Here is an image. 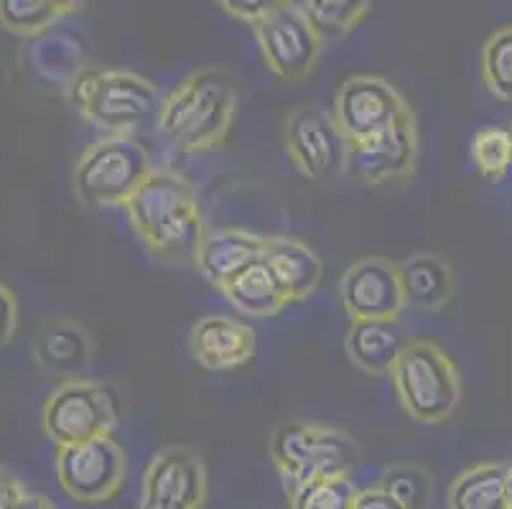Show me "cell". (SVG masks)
I'll return each instance as SVG.
<instances>
[{
  "label": "cell",
  "mask_w": 512,
  "mask_h": 509,
  "mask_svg": "<svg viewBox=\"0 0 512 509\" xmlns=\"http://www.w3.org/2000/svg\"><path fill=\"white\" fill-rule=\"evenodd\" d=\"M469 156L479 174L487 181H502L512 168V133L510 128L487 125L479 128L469 146Z\"/></svg>",
  "instance_id": "27"
},
{
  "label": "cell",
  "mask_w": 512,
  "mask_h": 509,
  "mask_svg": "<svg viewBox=\"0 0 512 509\" xmlns=\"http://www.w3.org/2000/svg\"><path fill=\"white\" fill-rule=\"evenodd\" d=\"M283 146L288 161L309 181H329L344 171L347 143L321 107H293L283 123Z\"/></svg>",
  "instance_id": "11"
},
{
  "label": "cell",
  "mask_w": 512,
  "mask_h": 509,
  "mask_svg": "<svg viewBox=\"0 0 512 509\" xmlns=\"http://www.w3.org/2000/svg\"><path fill=\"white\" fill-rule=\"evenodd\" d=\"M349 509H406L403 504L395 502L388 492H383L380 487L372 489H357L355 502Z\"/></svg>",
  "instance_id": "33"
},
{
  "label": "cell",
  "mask_w": 512,
  "mask_h": 509,
  "mask_svg": "<svg viewBox=\"0 0 512 509\" xmlns=\"http://www.w3.org/2000/svg\"><path fill=\"white\" fill-rule=\"evenodd\" d=\"M220 8L235 21L248 23L250 28H255L271 16V11L276 8V0H225V3H220Z\"/></svg>",
  "instance_id": "30"
},
{
  "label": "cell",
  "mask_w": 512,
  "mask_h": 509,
  "mask_svg": "<svg viewBox=\"0 0 512 509\" xmlns=\"http://www.w3.org/2000/svg\"><path fill=\"white\" fill-rule=\"evenodd\" d=\"M482 79L492 97L512 105V26L497 28L484 41Z\"/></svg>",
  "instance_id": "26"
},
{
  "label": "cell",
  "mask_w": 512,
  "mask_h": 509,
  "mask_svg": "<svg viewBox=\"0 0 512 509\" xmlns=\"http://www.w3.org/2000/svg\"><path fill=\"white\" fill-rule=\"evenodd\" d=\"M421 140H418L416 112H408L393 128L372 138L370 143L347 148L344 174L370 186L400 184L416 176Z\"/></svg>",
  "instance_id": "13"
},
{
  "label": "cell",
  "mask_w": 512,
  "mask_h": 509,
  "mask_svg": "<svg viewBox=\"0 0 512 509\" xmlns=\"http://www.w3.org/2000/svg\"><path fill=\"white\" fill-rule=\"evenodd\" d=\"M18 509H59L57 504L51 502V499H46L44 494H26V499H23L21 504H18Z\"/></svg>",
  "instance_id": "34"
},
{
  "label": "cell",
  "mask_w": 512,
  "mask_h": 509,
  "mask_svg": "<svg viewBox=\"0 0 512 509\" xmlns=\"http://www.w3.org/2000/svg\"><path fill=\"white\" fill-rule=\"evenodd\" d=\"M390 380L403 410L423 426L446 423L462 400V372L434 339H408Z\"/></svg>",
  "instance_id": "4"
},
{
  "label": "cell",
  "mask_w": 512,
  "mask_h": 509,
  "mask_svg": "<svg viewBox=\"0 0 512 509\" xmlns=\"http://www.w3.org/2000/svg\"><path fill=\"white\" fill-rule=\"evenodd\" d=\"M268 72L283 82H304L314 74L321 56V39L301 13L296 0H276V8L253 28Z\"/></svg>",
  "instance_id": "9"
},
{
  "label": "cell",
  "mask_w": 512,
  "mask_h": 509,
  "mask_svg": "<svg viewBox=\"0 0 512 509\" xmlns=\"http://www.w3.org/2000/svg\"><path fill=\"white\" fill-rule=\"evenodd\" d=\"M209 474L202 456L189 446L161 448L143 479L141 509H204Z\"/></svg>",
  "instance_id": "12"
},
{
  "label": "cell",
  "mask_w": 512,
  "mask_h": 509,
  "mask_svg": "<svg viewBox=\"0 0 512 509\" xmlns=\"http://www.w3.org/2000/svg\"><path fill=\"white\" fill-rule=\"evenodd\" d=\"M120 420L118 392L107 382H62L51 392L41 413L46 438L59 448L77 446L100 436H113Z\"/></svg>",
  "instance_id": "7"
},
{
  "label": "cell",
  "mask_w": 512,
  "mask_h": 509,
  "mask_svg": "<svg viewBox=\"0 0 512 509\" xmlns=\"http://www.w3.org/2000/svg\"><path fill=\"white\" fill-rule=\"evenodd\" d=\"M510 133H512V128H510Z\"/></svg>",
  "instance_id": "35"
},
{
  "label": "cell",
  "mask_w": 512,
  "mask_h": 509,
  "mask_svg": "<svg viewBox=\"0 0 512 509\" xmlns=\"http://www.w3.org/2000/svg\"><path fill=\"white\" fill-rule=\"evenodd\" d=\"M237 118V87L222 69H197L164 97L156 128L186 156L220 151Z\"/></svg>",
  "instance_id": "2"
},
{
  "label": "cell",
  "mask_w": 512,
  "mask_h": 509,
  "mask_svg": "<svg viewBox=\"0 0 512 509\" xmlns=\"http://www.w3.org/2000/svg\"><path fill=\"white\" fill-rule=\"evenodd\" d=\"M291 509H349L357 487L349 476H329L286 489Z\"/></svg>",
  "instance_id": "29"
},
{
  "label": "cell",
  "mask_w": 512,
  "mask_h": 509,
  "mask_svg": "<svg viewBox=\"0 0 512 509\" xmlns=\"http://www.w3.org/2000/svg\"><path fill=\"white\" fill-rule=\"evenodd\" d=\"M344 314L352 321H398L406 311L398 263L388 258H362L349 265L339 283Z\"/></svg>",
  "instance_id": "14"
},
{
  "label": "cell",
  "mask_w": 512,
  "mask_h": 509,
  "mask_svg": "<svg viewBox=\"0 0 512 509\" xmlns=\"http://www.w3.org/2000/svg\"><path fill=\"white\" fill-rule=\"evenodd\" d=\"M164 97L156 82L128 69L87 67L67 90L79 118L105 135H133L148 120H158Z\"/></svg>",
  "instance_id": "3"
},
{
  "label": "cell",
  "mask_w": 512,
  "mask_h": 509,
  "mask_svg": "<svg viewBox=\"0 0 512 509\" xmlns=\"http://www.w3.org/2000/svg\"><path fill=\"white\" fill-rule=\"evenodd\" d=\"M260 260L271 268L291 303H301L314 296L324 275V263L319 255L306 242L288 235L265 237Z\"/></svg>",
  "instance_id": "18"
},
{
  "label": "cell",
  "mask_w": 512,
  "mask_h": 509,
  "mask_svg": "<svg viewBox=\"0 0 512 509\" xmlns=\"http://www.w3.org/2000/svg\"><path fill=\"white\" fill-rule=\"evenodd\" d=\"M222 293L240 314L250 316V319H271V316L281 314L286 306H291L286 291L263 260H258L250 268L242 270L237 278H232L222 288Z\"/></svg>",
  "instance_id": "22"
},
{
  "label": "cell",
  "mask_w": 512,
  "mask_h": 509,
  "mask_svg": "<svg viewBox=\"0 0 512 509\" xmlns=\"http://www.w3.org/2000/svg\"><path fill=\"white\" fill-rule=\"evenodd\" d=\"M449 509H510L507 469L502 464H477L462 471L449 487Z\"/></svg>",
  "instance_id": "23"
},
{
  "label": "cell",
  "mask_w": 512,
  "mask_h": 509,
  "mask_svg": "<svg viewBox=\"0 0 512 509\" xmlns=\"http://www.w3.org/2000/svg\"><path fill=\"white\" fill-rule=\"evenodd\" d=\"M299 8L321 44L347 39L372 11L367 0H299Z\"/></svg>",
  "instance_id": "25"
},
{
  "label": "cell",
  "mask_w": 512,
  "mask_h": 509,
  "mask_svg": "<svg viewBox=\"0 0 512 509\" xmlns=\"http://www.w3.org/2000/svg\"><path fill=\"white\" fill-rule=\"evenodd\" d=\"M125 474H128V459L123 446L113 436L59 448V484L79 504L110 502L123 489Z\"/></svg>",
  "instance_id": "10"
},
{
  "label": "cell",
  "mask_w": 512,
  "mask_h": 509,
  "mask_svg": "<svg viewBox=\"0 0 512 509\" xmlns=\"http://www.w3.org/2000/svg\"><path fill=\"white\" fill-rule=\"evenodd\" d=\"M413 112L411 102L390 79L377 74H352L342 82L332 105V120L347 148L370 143Z\"/></svg>",
  "instance_id": "8"
},
{
  "label": "cell",
  "mask_w": 512,
  "mask_h": 509,
  "mask_svg": "<svg viewBox=\"0 0 512 509\" xmlns=\"http://www.w3.org/2000/svg\"><path fill=\"white\" fill-rule=\"evenodd\" d=\"M39 370L62 382L90 380L95 362V339L90 329L72 316H51L39 324L31 342Z\"/></svg>",
  "instance_id": "15"
},
{
  "label": "cell",
  "mask_w": 512,
  "mask_h": 509,
  "mask_svg": "<svg viewBox=\"0 0 512 509\" xmlns=\"http://www.w3.org/2000/svg\"><path fill=\"white\" fill-rule=\"evenodd\" d=\"M123 209L138 240L158 263H194L207 224L202 222L194 184L186 176L153 168Z\"/></svg>",
  "instance_id": "1"
},
{
  "label": "cell",
  "mask_w": 512,
  "mask_h": 509,
  "mask_svg": "<svg viewBox=\"0 0 512 509\" xmlns=\"http://www.w3.org/2000/svg\"><path fill=\"white\" fill-rule=\"evenodd\" d=\"M398 273L406 306L436 314L454 301L456 273L449 260L436 252H413L398 260Z\"/></svg>",
  "instance_id": "19"
},
{
  "label": "cell",
  "mask_w": 512,
  "mask_h": 509,
  "mask_svg": "<svg viewBox=\"0 0 512 509\" xmlns=\"http://www.w3.org/2000/svg\"><path fill=\"white\" fill-rule=\"evenodd\" d=\"M151 171L148 148L136 135H102L79 156L72 186L82 207H125Z\"/></svg>",
  "instance_id": "5"
},
{
  "label": "cell",
  "mask_w": 512,
  "mask_h": 509,
  "mask_svg": "<svg viewBox=\"0 0 512 509\" xmlns=\"http://www.w3.org/2000/svg\"><path fill=\"white\" fill-rule=\"evenodd\" d=\"M85 8L79 0H0V26L21 39H36Z\"/></svg>",
  "instance_id": "24"
},
{
  "label": "cell",
  "mask_w": 512,
  "mask_h": 509,
  "mask_svg": "<svg viewBox=\"0 0 512 509\" xmlns=\"http://www.w3.org/2000/svg\"><path fill=\"white\" fill-rule=\"evenodd\" d=\"M26 494H29V489L23 487L21 479L0 466V509H18Z\"/></svg>",
  "instance_id": "32"
},
{
  "label": "cell",
  "mask_w": 512,
  "mask_h": 509,
  "mask_svg": "<svg viewBox=\"0 0 512 509\" xmlns=\"http://www.w3.org/2000/svg\"><path fill=\"white\" fill-rule=\"evenodd\" d=\"M18 326V301L16 293L11 291V286H6L0 280V347L8 344L16 334Z\"/></svg>",
  "instance_id": "31"
},
{
  "label": "cell",
  "mask_w": 512,
  "mask_h": 509,
  "mask_svg": "<svg viewBox=\"0 0 512 509\" xmlns=\"http://www.w3.org/2000/svg\"><path fill=\"white\" fill-rule=\"evenodd\" d=\"M26 62L31 72L44 82L59 84L67 95L69 84L87 69V44L77 34L46 31L26 46Z\"/></svg>",
  "instance_id": "21"
},
{
  "label": "cell",
  "mask_w": 512,
  "mask_h": 509,
  "mask_svg": "<svg viewBox=\"0 0 512 509\" xmlns=\"http://www.w3.org/2000/svg\"><path fill=\"white\" fill-rule=\"evenodd\" d=\"M263 242L265 235L237 230V227H227V230L207 227L197 245L194 265L214 288L222 291L242 270L258 263L263 255Z\"/></svg>",
  "instance_id": "17"
},
{
  "label": "cell",
  "mask_w": 512,
  "mask_h": 509,
  "mask_svg": "<svg viewBox=\"0 0 512 509\" xmlns=\"http://www.w3.org/2000/svg\"><path fill=\"white\" fill-rule=\"evenodd\" d=\"M377 487L406 509H426L434 494V479L418 464H395L383 471Z\"/></svg>",
  "instance_id": "28"
},
{
  "label": "cell",
  "mask_w": 512,
  "mask_h": 509,
  "mask_svg": "<svg viewBox=\"0 0 512 509\" xmlns=\"http://www.w3.org/2000/svg\"><path fill=\"white\" fill-rule=\"evenodd\" d=\"M406 344L400 321H352L344 339L349 362L372 377L390 375Z\"/></svg>",
  "instance_id": "20"
},
{
  "label": "cell",
  "mask_w": 512,
  "mask_h": 509,
  "mask_svg": "<svg viewBox=\"0 0 512 509\" xmlns=\"http://www.w3.org/2000/svg\"><path fill=\"white\" fill-rule=\"evenodd\" d=\"M189 352L194 362L209 372L237 370L255 357V331L232 316H204L192 326Z\"/></svg>",
  "instance_id": "16"
},
{
  "label": "cell",
  "mask_w": 512,
  "mask_h": 509,
  "mask_svg": "<svg viewBox=\"0 0 512 509\" xmlns=\"http://www.w3.org/2000/svg\"><path fill=\"white\" fill-rule=\"evenodd\" d=\"M268 454L286 489H291L314 479L349 476L360 464V443L339 428L296 420L276 428Z\"/></svg>",
  "instance_id": "6"
}]
</instances>
